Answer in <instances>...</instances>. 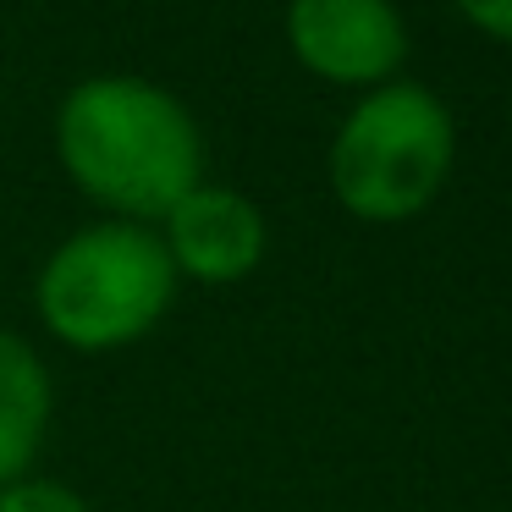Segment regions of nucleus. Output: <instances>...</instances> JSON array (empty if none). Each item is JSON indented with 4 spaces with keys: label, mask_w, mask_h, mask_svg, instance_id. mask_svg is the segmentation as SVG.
Returning a JSON list of instances; mask_svg holds the SVG:
<instances>
[{
    "label": "nucleus",
    "mask_w": 512,
    "mask_h": 512,
    "mask_svg": "<svg viewBox=\"0 0 512 512\" xmlns=\"http://www.w3.org/2000/svg\"><path fill=\"white\" fill-rule=\"evenodd\" d=\"M56 160L105 221L160 226L204 182V133L171 89L100 72L61 100Z\"/></svg>",
    "instance_id": "nucleus-1"
},
{
    "label": "nucleus",
    "mask_w": 512,
    "mask_h": 512,
    "mask_svg": "<svg viewBox=\"0 0 512 512\" xmlns=\"http://www.w3.org/2000/svg\"><path fill=\"white\" fill-rule=\"evenodd\" d=\"M50 408H56V391H50L45 358L0 325V490L28 479L50 430Z\"/></svg>",
    "instance_id": "nucleus-6"
},
{
    "label": "nucleus",
    "mask_w": 512,
    "mask_h": 512,
    "mask_svg": "<svg viewBox=\"0 0 512 512\" xmlns=\"http://www.w3.org/2000/svg\"><path fill=\"white\" fill-rule=\"evenodd\" d=\"M457 127L424 83H380L347 111L331 144V193L358 221H408L441 193Z\"/></svg>",
    "instance_id": "nucleus-3"
},
{
    "label": "nucleus",
    "mask_w": 512,
    "mask_h": 512,
    "mask_svg": "<svg viewBox=\"0 0 512 512\" xmlns=\"http://www.w3.org/2000/svg\"><path fill=\"white\" fill-rule=\"evenodd\" d=\"M0 512H94L89 501L78 496L72 485L61 479H17V485L0 490Z\"/></svg>",
    "instance_id": "nucleus-7"
},
{
    "label": "nucleus",
    "mask_w": 512,
    "mask_h": 512,
    "mask_svg": "<svg viewBox=\"0 0 512 512\" xmlns=\"http://www.w3.org/2000/svg\"><path fill=\"white\" fill-rule=\"evenodd\" d=\"M155 232L177 276H193L204 287H232V281L254 276L270 237L259 204L237 188H221V182H199L182 204H171V215Z\"/></svg>",
    "instance_id": "nucleus-5"
},
{
    "label": "nucleus",
    "mask_w": 512,
    "mask_h": 512,
    "mask_svg": "<svg viewBox=\"0 0 512 512\" xmlns=\"http://www.w3.org/2000/svg\"><path fill=\"white\" fill-rule=\"evenodd\" d=\"M457 12L490 39H507L512 45V0H457Z\"/></svg>",
    "instance_id": "nucleus-8"
},
{
    "label": "nucleus",
    "mask_w": 512,
    "mask_h": 512,
    "mask_svg": "<svg viewBox=\"0 0 512 512\" xmlns=\"http://www.w3.org/2000/svg\"><path fill=\"white\" fill-rule=\"evenodd\" d=\"M177 281L155 226L94 221L50 248L34 281V309L39 325L72 353H116L166 320Z\"/></svg>",
    "instance_id": "nucleus-2"
},
{
    "label": "nucleus",
    "mask_w": 512,
    "mask_h": 512,
    "mask_svg": "<svg viewBox=\"0 0 512 512\" xmlns=\"http://www.w3.org/2000/svg\"><path fill=\"white\" fill-rule=\"evenodd\" d=\"M287 45L314 78L380 89L408 56V28L391 0H292Z\"/></svg>",
    "instance_id": "nucleus-4"
}]
</instances>
